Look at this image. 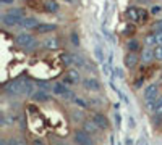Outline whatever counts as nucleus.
I'll return each instance as SVG.
<instances>
[{
  "label": "nucleus",
  "instance_id": "obj_15",
  "mask_svg": "<svg viewBox=\"0 0 162 145\" xmlns=\"http://www.w3.org/2000/svg\"><path fill=\"white\" fill-rule=\"evenodd\" d=\"M139 58L144 63H151L152 60H154V47H143Z\"/></svg>",
  "mask_w": 162,
  "mask_h": 145
},
{
  "label": "nucleus",
  "instance_id": "obj_25",
  "mask_svg": "<svg viewBox=\"0 0 162 145\" xmlns=\"http://www.w3.org/2000/svg\"><path fill=\"white\" fill-rule=\"evenodd\" d=\"M89 106L91 108H101V106L106 105V97L104 99H99V97H94V99H88Z\"/></svg>",
  "mask_w": 162,
  "mask_h": 145
},
{
  "label": "nucleus",
  "instance_id": "obj_30",
  "mask_svg": "<svg viewBox=\"0 0 162 145\" xmlns=\"http://www.w3.org/2000/svg\"><path fill=\"white\" fill-rule=\"evenodd\" d=\"M154 60L162 63V44L154 47Z\"/></svg>",
  "mask_w": 162,
  "mask_h": 145
},
{
  "label": "nucleus",
  "instance_id": "obj_8",
  "mask_svg": "<svg viewBox=\"0 0 162 145\" xmlns=\"http://www.w3.org/2000/svg\"><path fill=\"white\" fill-rule=\"evenodd\" d=\"M81 84H83V87H84L88 92H99V90L102 89L101 82L96 79V77H84Z\"/></svg>",
  "mask_w": 162,
  "mask_h": 145
},
{
  "label": "nucleus",
  "instance_id": "obj_32",
  "mask_svg": "<svg viewBox=\"0 0 162 145\" xmlns=\"http://www.w3.org/2000/svg\"><path fill=\"white\" fill-rule=\"evenodd\" d=\"M154 116H162V97L157 99V103H156V108H154Z\"/></svg>",
  "mask_w": 162,
  "mask_h": 145
},
{
  "label": "nucleus",
  "instance_id": "obj_34",
  "mask_svg": "<svg viewBox=\"0 0 162 145\" xmlns=\"http://www.w3.org/2000/svg\"><path fill=\"white\" fill-rule=\"evenodd\" d=\"M37 87H39L41 90H47V92L52 90V84H47L45 81H39L37 82Z\"/></svg>",
  "mask_w": 162,
  "mask_h": 145
},
{
  "label": "nucleus",
  "instance_id": "obj_24",
  "mask_svg": "<svg viewBox=\"0 0 162 145\" xmlns=\"http://www.w3.org/2000/svg\"><path fill=\"white\" fill-rule=\"evenodd\" d=\"M42 45H44L45 48H50V50H55V48H59V47H60L59 39H57V37H49V39H45Z\"/></svg>",
  "mask_w": 162,
  "mask_h": 145
},
{
  "label": "nucleus",
  "instance_id": "obj_1",
  "mask_svg": "<svg viewBox=\"0 0 162 145\" xmlns=\"http://www.w3.org/2000/svg\"><path fill=\"white\" fill-rule=\"evenodd\" d=\"M73 140H75L76 145H97L92 135H89L88 132H84L83 129H76L75 131Z\"/></svg>",
  "mask_w": 162,
  "mask_h": 145
},
{
  "label": "nucleus",
  "instance_id": "obj_2",
  "mask_svg": "<svg viewBox=\"0 0 162 145\" xmlns=\"http://www.w3.org/2000/svg\"><path fill=\"white\" fill-rule=\"evenodd\" d=\"M62 82H63L65 85H68V87H71V85H76V84L83 82L80 70H68V71L65 73V76L62 77Z\"/></svg>",
  "mask_w": 162,
  "mask_h": 145
},
{
  "label": "nucleus",
  "instance_id": "obj_18",
  "mask_svg": "<svg viewBox=\"0 0 162 145\" xmlns=\"http://www.w3.org/2000/svg\"><path fill=\"white\" fill-rule=\"evenodd\" d=\"M125 47H127L128 52H133V53H136L138 50H143V44L138 41V39H130V41L125 44Z\"/></svg>",
  "mask_w": 162,
  "mask_h": 145
},
{
  "label": "nucleus",
  "instance_id": "obj_16",
  "mask_svg": "<svg viewBox=\"0 0 162 145\" xmlns=\"http://www.w3.org/2000/svg\"><path fill=\"white\" fill-rule=\"evenodd\" d=\"M41 23L37 21V18H34V16H26V18H23V21H21V27H24V29H36L37 26H39Z\"/></svg>",
  "mask_w": 162,
  "mask_h": 145
},
{
  "label": "nucleus",
  "instance_id": "obj_9",
  "mask_svg": "<svg viewBox=\"0 0 162 145\" xmlns=\"http://www.w3.org/2000/svg\"><path fill=\"white\" fill-rule=\"evenodd\" d=\"M81 129L84 131V132H88L89 135H92V137H94V135H97V134H101L102 132V129L99 128V126L96 124V123H94L92 119H86V121H84L83 124H81Z\"/></svg>",
  "mask_w": 162,
  "mask_h": 145
},
{
  "label": "nucleus",
  "instance_id": "obj_35",
  "mask_svg": "<svg viewBox=\"0 0 162 145\" xmlns=\"http://www.w3.org/2000/svg\"><path fill=\"white\" fill-rule=\"evenodd\" d=\"M70 39H71L73 47H80V36H78V32H71V34H70Z\"/></svg>",
  "mask_w": 162,
  "mask_h": 145
},
{
  "label": "nucleus",
  "instance_id": "obj_27",
  "mask_svg": "<svg viewBox=\"0 0 162 145\" xmlns=\"http://www.w3.org/2000/svg\"><path fill=\"white\" fill-rule=\"evenodd\" d=\"M94 53H96V58H97V61H99L101 65L106 63V58H104V52H102V47H101V45L94 47Z\"/></svg>",
  "mask_w": 162,
  "mask_h": 145
},
{
  "label": "nucleus",
  "instance_id": "obj_13",
  "mask_svg": "<svg viewBox=\"0 0 162 145\" xmlns=\"http://www.w3.org/2000/svg\"><path fill=\"white\" fill-rule=\"evenodd\" d=\"M125 16L130 23H139V8L138 7H128L125 10Z\"/></svg>",
  "mask_w": 162,
  "mask_h": 145
},
{
  "label": "nucleus",
  "instance_id": "obj_6",
  "mask_svg": "<svg viewBox=\"0 0 162 145\" xmlns=\"http://www.w3.org/2000/svg\"><path fill=\"white\" fill-rule=\"evenodd\" d=\"M36 41V39L33 37V34H29V32H20L16 37H15V44L18 45V47H21V48H26L29 47L33 42Z\"/></svg>",
  "mask_w": 162,
  "mask_h": 145
},
{
  "label": "nucleus",
  "instance_id": "obj_46",
  "mask_svg": "<svg viewBox=\"0 0 162 145\" xmlns=\"http://www.w3.org/2000/svg\"><path fill=\"white\" fill-rule=\"evenodd\" d=\"M118 145H125V143H118Z\"/></svg>",
  "mask_w": 162,
  "mask_h": 145
},
{
  "label": "nucleus",
  "instance_id": "obj_39",
  "mask_svg": "<svg viewBox=\"0 0 162 145\" xmlns=\"http://www.w3.org/2000/svg\"><path fill=\"white\" fill-rule=\"evenodd\" d=\"M113 76H117V77H120V79H123V71H122V68H113Z\"/></svg>",
  "mask_w": 162,
  "mask_h": 145
},
{
  "label": "nucleus",
  "instance_id": "obj_21",
  "mask_svg": "<svg viewBox=\"0 0 162 145\" xmlns=\"http://www.w3.org/2000/svg\"><path fill=\"white\" fill-rule=\"evenodd\" d=\"M57 29V24H47V23H41L39 26H37L34 31L39 32V34H47V32H52Z\"/></svg>",
  "mask_w": 162,
  "mask_h": 145
},
{
  "label": "nucleus",
  "instance_id": "obj_44",
  "mask_svg": "<svg viewBox=\"0 0 162 145\" xmlns=\"http://www.w3.org/2000/svg\"><path fill=\"white\" fill-rule=\"evenodd\" d=\"M33 145H45V143H44V140H42V139L36 137V139H33Z\"/></svg>",
  "mask_w": 162,
  "mask_h": 145
},
{
  "label": "nucleus",
  "instance_id": "obj_12",
  "mask_svg": "<svg viewBox=\"0 0 162 145\" xmlns=\"http://www.w3.org/2000/svg\"><path fill=\"white\" fill-rule=\"evenodd\" d=\"M139 60H141V58H139L136 53L128 52V53L125 55V58H123V63H125V66L128 68V70H133V68L139 63Z\"/></svg>",
  "mask_w": 162,
  "mask_h": 145
},
{
  "label": "nucleus",
  "instance_id": "obj_22",
  "mask_svg": "<svg viewBox=\"0 0 162 145\" xmlns=\"http://www.w3.org/2000/svg\"><path fill=\"white\" fill-rule=\"evenodd\" d=\"M122 34L127 36V37H133V36L136 34V27H135V24L130 23V21L125 23V24H123V27H122Z\"/></svg>",
  "mask_w": 162,
  "mask_h": 145
},
{
  "label": "nucleus",
  "instance_id": "obj_37",
  "mask_svg": "<svg viewBox=\"0 0 162 145\" xmlns=\"http://www.w3.org/2000/svg\"><path fill=\"white\" fill-rule=\"evenodd\" d=\"M115 128L120 129L122 128V114L118 111H115Z\"/></svg>",
  "mask_w": 162,
  "mask_h": 145
},
{
  "label": "nucleus",
  "instance_id": "obj_38",
  "mask_svg": "<svg viewBox=\"0 0 162 145\" xmlns=\"http://www.w3.org/2000/svg\"><path fill=\"white\" fill-rule=\"evenodd\" d=\"M128 128H130V129H135V128H136V121H135L133 116H128Z\"/></svg>",
  "mask_w": 162,
  "mask_h": 145
},
{
  "label": "nucleus",
  "instance_id": "obj_17",
  "mask_svg": "<svg viewBox=\"0 0 162 145\" xmlns=\"http://www.w3.org/2000/svg\"><path fill=\"white\" fill-rule=\"evenodd\" d=\"M21 87H23V95L26 97H33L34 95V84L29 81V79H23L21 81Z\"/></svg>",
  "mask_w": 162,
  "mask_h": 145
},
{
  "label": "nucleus",
  "instance_id": "obj_26",
  "mask_svg": "<svg viewBox=\"0 0 162 145\" xmlns=\"http://www.w3.org/2000/svg\"><path fill=\"white\" fill-rule=\"evenodd\" d=\"M73 103L78 106V108H83V110H88V108H91L89 106V102L88 100H84V99H81V97H76V99L73 100Z\"/></svg>",
  "mask_w": 162,
  "mask_h": 145
},
{
  "label": "nucleus",
  "instance_id": "obj_31",
  "mask_svg": "<svg viewBox=\"0 0 162 145\" xmlns=\"http://www.w3.org/2000/svg\"><path fill=\"white\" fill-rule=\"evenodd\" d=\"M8 145H26V142L21 139V137H10L7 140Z\"/></svg>",
  "mask_w": 162,
  "mask_h": 145
},
{
  "label": "nucleus",
  "instance_id": "obj_3",
  "mask_svg": "<svg viewBox=\"0 0 162 145\" xmlns=\"http://www.w3.org/2000/svg\"><path fill=\"white\" fill-rule=\"evenodd\" d=\"M89 119H92L94 123H96L99 128L102 129V131H107V129H110V121H109V118L104 113H99V111H94V113H91L89 114Z\"/></svg>",
  "mask_w": 162,
  "mask_h": 145
},
{
  "label": "nucleus",
  "instance_id": "obj_11",
  "mask_svg": "<svg viewBox=\"0 0 162 145\" xmlns=\"http://www.w3.org/2000/svg\"><path fill=\"white\" fill-rule=\"evenodd\" d=\"M33 99V102L34 103H45V102H49L50 99H52V95H50V92H47V90H36L34 92V95L31 97Z\"/></svg>",
  "mask_w": 162,
  "mask_h": 145
},
{
  "label": "nucleus",
  "instance_id": "obj_45",
  "mask_svg": "<svg viewBox=\"0 0 162 145\" xmlns=\"http://www.w3.org/2000/svg\"><path fill=\"white\" fill-rule=\"evenodd\" d=\"M0 2H2V3H5V5H12V3L15 2V0H0Z\"/></svg>",
  "mask_w": 162,
  "mask_h": 145
},
{
  "label": "nucleus",
  "instance_id": "obj_29",
  "mask_svg": "<svg viewBox=\"0 0 162 145\" xmlns=\"http://www.w3.org/2000/svg\"><path fill=\"white\" fill-rule=\"evenodd\" d=\"M76 99V94H75V90H71V89H68L63 95H62V100H65V102H73Z\"/></svg>",
  "mask_w": 162,
  "mask_h": 145
},
{
  "label": "nucleus",
  "instance_id": "obj_43",
  "mask_svg": "<svg viewBox=\"0 0 162 145\" xmlns=\"http://www.w3.org/2000/svg\"><path fill=\"white\" fill-rule=\"evenodd\" d=\"M136 145H148V140L144 139V137H143V135H141V137L136 140Z\"/></svg>",
  "mask_w": 162,
  "mask_h": 145
},
{
  "label": "nucleus",
  "instance_id": "obj_10",
  "mask_svg": "<svg viewBox=\"0 0 162 145\" xmlns=\"http://www.w3.org/2000/svg\"><path fill=\"white\" fill-rule=\"evenodd\" d=\"M70 119L73 124H83L88 118H86V113H84L83 108H76V110L70 111Z\"/></svg>",
  "mask_w": 162,
  "mask_h": 145
},
{
  "label": "nucleus",
  "instance_id": "obj_33",
  "mask_svg": "<svg viewBox=\"0 0 162 145\" xmlns=\"http://www.w3.org/2000/svg\"><path fill=\"white\" fill-rule=\"evenodd\" d=\"M148 16H149V13L146 12V10L144 8H139V23L141 24H144L148 21Z\"/></svg>",
  "mask_w": 162,
  "mask_h": 145
},
{
  "label": "nucleus",
  "instance_id": "obj_28",
  "mask_svg": "<svg viewBox=\"0 0 162 145\" xmlns=\"http://www.w3.org/2000/svg\"><path fill=\"white\" fill-rule=\"evenodd\" d=\"M7 13L15 15V16H20V18H26V12H24V8H10Z\"/></svg>",
  "mask_w": 162,
  "mask_h": 145
},
{
  "label": "nucleus",
  "instance_id": "obj_23",
  "mask_svg": "<svg viewBox=\"0 0 162 145\" xmlns=\"http://www.w3.org/2000/svg\"><path fill=\"white\" fill-rule=\"evenodd\" d=\"M143 45L144 47H156L157 42H156V32H149L144 36V39H143Z\"/></svg>",
  "mask_w": 162,
  "mask_h": 145
},
{
  "label": "nucleus",
  "instance_id": "obj_36",
  "mask_svg": "<svg viewBox=\"0 0 162 145\" xmlns=\"http://www.w3.org/2000/svg\"><path fill=\"white\" fill-rule=\"evenodd\" d=\"M160 12H162V7H160V5H152L151 10H149L151 15H159Z\"/></svg>",
  "mask_w": 162,
  "mask_h": 145
},
{
  "label": "nucleus",
  "instance_id": "obj_20",
  "mask_svg": "<svg viewBox=\"0 0 162 145\" xmlns=\"http://www.w3.org/2000/svg\"><path fill=\"white\" fill-rule=\"evenodd\" d=\"M26 7L31 8V10H36V12H45V8H44V0H28V2H26Z\"/></svg>",
  "mask_w": 162,
  "mask_h": 145
},
{
  "label": "nucleus",
  "instance_id": "obj_7",
  "mask_svg": "<svg viewBox=\"0 0 162 145\" xmlns=\"http://www.w3.org/2000/svg\"><path fill=\"white\" fill-rule=\"evenodd\" d=\"M21 21H23V18L15 16V15H10V13H5V15H2V18H0V23H2L5 27L18 26V24H21Z\"/></svg>",
  "mask_w": 162,
  "mask_h": 145
},
{
  "label": "nucleus",
  "instance_id": "obj_4",
  "mask_svg": "<svg viewBox=\"0 0 162 145\" xmlns=\"http://www.w3.org/2000/svg\"><path fill=\"white\" fill-rule=\"evenodd\" d=\"M3 92L10 97H16V95H23V87H21V81H10L3 85Z\"/></svg>",
  "mask_w": 162,
  "mask_h": 145
},
{
  "label": "nucleus",
  "instance_id": "obj_5",
  "mask_svg": "<svg viewBox=\"0 0 162 145\" xmlns=\"http://www.w3.org/2000/svg\"><path fill=\"white\" fill-rule=\"evenodd\" d=\"M156 99H159V85L156 82H152V84L146 85L144 90H143V100L149 102V100H156Z\"/></svg>",
  "mask_w": 162,
  "mask_h": 145
},
{
  "label": "nucleus",
  "instance_id": "obj_42",
  "mask_svg": "<svg viewBox=\"0 0 162 145\" xmlns=\"http://www.w3.org/2000/svg\"><path fill=\"white\" fill-rule=\"evenodd\" d=\"M152 29H154V31H162V19H160V21H157L154 26H152Z\"/></svg>",
  "mask_w": 162,
  "mask_h": 145
},
{
  "label": "nucleus",
  "instance_id": "obj_40",
  "mask_svg": "<svg viewBox=\"0 0 162 145\" xmlns=\"http://www.w3.org/2000/svg\"><path fill=\"white\" fill-rule=\"evenodd\" d=\"M156 32V42H157V45H160L162 44V31H154Z\"/></svg>",
  "mask_w": 162,
  "mask_h": 145
},
{
  "label": "nucleus",
  "instance_id": "obj_41",
  "mask_svg": "<svg viewBox=\"0 0 162 145\" xmlns=\"http://www.w3.org/2000/svg\"><path fill=\"white\" fill-rule=\"evenodd\" d=\"M123 143H125V145H136V142L133 140L131 137H125V140H123Z\"/></svg>",
  "mask_w": 162,
  "mask_h": 145
},
{
  "label": "nucleus",
  "instance_id": "obj_19",
  "mask_svg": "<svg viewBox=\"0 0 162 145\" xmlns=\"http://www.w3.org/2000/svg\"><path fill=\"white\" fill-rule=\"evenodd\" d=\"M44 8H45L47 13H57L60 5H59L57 0H44Z\"/></svg>",
  "mask_w": 162,
  "mask_h": 145
},
{
  "label": "nucleus",
  "instance_id": "obj_14",
  "mask_svg": "<svg viewBox=\"0 0 162 145\" xmlns=\"http://www.w3.org/2000/svg\"><path fill=\"white\" fill-rule=\"evenodd\" d=\"M68 89H70V87L65 85L62 81H57V82H52V90H50V92H52L54 95H57V97H62Z\"/></svg>",
  "mask_w": 162,
  "mask_h": 145
}]
</instances>
